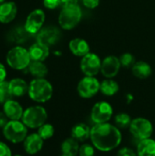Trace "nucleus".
Segmentation results:
<instances>
[{
	"label": "nucleus",
	"mask_w": 155,
	"mask_h": 156,
	"mask_svg": "<svg viewBox=\"0 0 155 156\" xmlns=\"http://www.w3.org/2000/svg\"><path fill=\"white\" fill-rule=\"evenodd\" d=\"M3 112L9 121H20L24 113V110L21 104L13 99L3 104Z\"/></svg>",
	"instance_id": "2eb2a0df"
},
{
	"label": "nucleus",
	"mask_w": 155,
	"mask_h": 156,
	"mask_svg": "<svg viewBox=\"0 0 155 156\" xmlns=\"http://www.w3.org/2000/svg\"><path fill=\"white\" fill-rule=\"evenodd\" d=\"M8 122L9 120L5 114V112L3 111H0V129H3Z\"/></svg>",
	"instance_id": "c9c22d12"
},
{
	"label": "nucleus",
	"mask_w": 155,
	"mask_h": 156,
	"mask_svg": "<svg viewBox=\"0 0 155 156\" xmlns=\"http://www.w3.org/2000/svg\"><path fill=\"white\" fill-rule=\"evenodd\" d=\"M62 156H66V155H62Z\"/></svg>",
	"instance_id": "a19ab883"
},
{
	"label": "nucleus",
	"mask_w": 155,
	"mask_h": 156,
	"mask_svg": "<svg viewBox=\"0 0 155 156\" xmlns=\"http://www.w3.org/2000/svg\"><path fill=\"white\" fill-rule=\"evenodd\" d=\"M132 73L139 79H147L152 74V68L144 61L135 62V64L132 66Z\"/></svg>",
	"instance_id": "393cba45"
},
{
	"label": "nucleus",
	"mask_w": 155,
	"mask_h": 156,
	"mask_svg": "<svg viewBox=\"0 0 155 156\" xmlns=\"http://www.w3.org/2000/svg\"><path fill=\"white\" fill-rule=\"evenodd\" d=\"M81 19V10L79 5L63 6L59 16L58 22L63 29H72L75 27Z\"/></svg>",
	"instance_id": "423d86ee"
},
{
	"label": "nucleus",
	"mask_w": 155,
	"mask_h": 156,
	"mask_svg": "<svg viewBox=\"0 0 155 156\" xmlns=\"http://www.w3.org/2000/svg\"><path fill=\"white\" fill-rule=\"evenodd\" d=\"M69 49L72 54L78 57H84L90 53L89 44L81 38H74L69 42Z\"/></svg>",
	"instance_id": "6ab92c4d"
},
{
	"label": "nucleus",
	"mask_w": 155,
	"mask_h": 156,
	"mask_svg": "<svg viewBox=\"0 0 155 156\" xmlns=\"http://www.w3.org/2000/svg\"><path fill=\"white\" fill-rule=\"evenodd\" d=\"M90 141L97 150L111 152L121 144L122 133L119 128L109 122L95 124L90 130Z\"/></svg>",
	"instance_id": "f257e3e1"
},
{
	"label": "nucleus",
	"mask_w": 155,
	"mask_h": 156,
	"mask_svg": "<svg viewBox=\"0 0 155 156\" xmlns=\"http://www.w3.org/2000/svg\"><path fill=\"white\" fill-rule=\"evenodd\" d=\"M45 18L46 16L43 10L35 9L27 16L24 27L30 35H37L42 28Z\"/></svg>",
	"instance_id": "9b49d317"
},
{
	"label": "nucleus",
	"mask_w": 155,
	"mask_h": 156,
	"mask_svg": "<svg viewBox=\"0 0 155 156\" xmlns=\"http://www.w3.org/2000/svg\"><path fill=\"white\" fill-rule=\"evenodd\" d=\"M61 33L58 27L53 26H48L42 27L37 34V42L48 46V48L55 45L60 39Z\"/></svg>",
	"instance_id": "f8f14e48"
},
{
	"label": "nucleus",
	"mask_w": 155,
	"mask_h": 156,
	"mask_svg": "<svg viewBox=\"0 0 155 156\" xmlns=\"http://www.w3.org/2000/svg\"><path fill=\"white\" fill-rule=\"evenodd\" d=\"M120 62H121V65L122 67H126V68H130V67H132L134 64H135V59H134V57L130 54V53H125V54H122L121 57H120Z\"/></svg>",
	"instance_id": "c756f323"
},
{
	"label": "nucleus",
	"mask_w": 155,
	"mask_h": 156,
	"mask_svg": "<svg viewBox=\"0 0 155 156\" xmlns=\"http://www.w3.org/2000/svg\"><path fill=\"white\" fill-rule=\"evenodd\" d=\"M13 156H23V155H20V154H16V155H13Z\"/></svg>",
	"instance_id": "ea45409f"
},
{
	"label": "nucleus",
	"mask_w": 155,
	"mask_h": 156,
	"mask_svg": "<svg viewBox=\"0 0 155 156\" xmlns=\"http://www.w3.org/2000/svg\"><path fill=\"white\" fill-rule=\"evenodd\" d=\"M113 113V109L111 105L106 101H100L97 102L90 113V118L95 124L105 123L108 122Z\"/></svg>",
	"instance_id": "6e6552de"
},
{
	"label": "nucleus",
	"mask_w": 155,
	"mask_h": 156,
	"mask_svg": "<svg viewBox=\"0 0 155 156\" xmlns=\"http://www.w3.org/2000/svg\"><path fill=\"white\" fill-rule=\"evenodd\" d=\"M27 69L36 79H44L48 72L47 66L42 61H31Z\"/></svg>",
	"instance_id": "5701e85b"
},
{
	"label": "nucleus",
	"mask_w": 155,
	"mask_h": 156,
	"mask_svg": "<svg viewBox=\"0 0 155 156\" xmlns=\"http://www.w3.org/2000/svg\"><path fill=\"white\" fill-rule=\"evenodd\" d=\"M90 130L85 123H78L71 129V137L78 142H85L90 138Z\"/></svg>",
	"instance_id": "aec40b11"
},
{
	"label": "nucleus",
	"mask_w": 155,
	"mask_h": 156,
	"mask_svg": "<svg viewBox=\"0 0 155 156\" xmlns=\"http://www.w3.org/2000/svg\"><path fill=\"white\" fill-rule=\"evenodd\" d=\"M48 119V113L44 107L40 105H34L26 108L24 111L21 121L30 129H38Z\"/></svg>",
	"instance_id": "20e7f679"
},
{
	"label": "nucleus",
	"mask_w": 155,
	"mask_h": 156,
	"mask_svg": "<svg viewBox=\"0 0 155 156\" xmlns=\"http://www.w3.org/2000/svg\"><path fill=\"white\" fill-rule=\"evenodd\" d=\"M4 2H5V0H0V5H1L2 3H4Z\"/></svg>",
	"instance_id": "58836bf2"
},
{
	"label": "nucleus",
	"mask_w": 155,
	"mask_h": 156,
	"mask_svg": "<svg viewBox=\"0 0 155 156\" xmlns=\"http://www.w3.org/2000/svg\"><path fill=\"white\" fill-rule=\"evenodd\" d=\"M31 61H44L49 55V48L39 42L33 44L28 49Z\"/></svg>",
	"instance_id": "f3484780"
},
{
	"label": "nucleus",
	"mask_w": 155,
	"mask_h": 156,
	"mask_svg": "<svg viewBox=\"0 0 155 156\" xmlns=\"http://www.w3.org/2000/svg\"><path fill=\"white\" fill-rule=\"evenodd\" d=\"M5 78H6V69L2 63H0V82L5 81Z\"/></svg>",
	"instance_id": "e433bc0d"
},
{
	"label": "nucleus",
	"mask_w": 155,
	"mask_h": 156,
	"mask_svg": "<svg viewBox=\"0 0 155 156\" xmlns=\"http://www.w3.org/2000/svg\"><path fill=\"white\" fill-rule=\"evenodd\" d=\"M0 156H12L9 146L3 142H0Z\"/></svg>",
	"instance_id": "473e14b6"
},
{
	"label": "nucleus",
	"mask_w": 155,
	"mask_h": 156,
	"mask_svg": "<svg viewBox=\"0 0 155 156\" xmlns=\"http://www.w3.org/2000/svg\"><path fill=\"white\" fill-rule=\"evenodd\" d=\"M138 156H155V140L152 138L141 140L137 145Z\"/></svg>",
	"instance_id": "412c9836"
},
{
	"label": "nucleus",
	"mask_w": 155,
	"mask_h": 156,
	"mask_svg": "<svg viewBox=\"0 0 155 156\" xmlns=\"http://www.w3.org/2000/svg\"><path fill=\"white\" fill-rule=\"evenodd\" d=\"M55 133L54 127L52 124L49 123H44L42 126H40L37 129V133L38 135L45 141V140H48L50 138L53 137Z\"/></svg>",
	"instance_id": "c85d7f7f"
},
{
	"label": "nucleus",
	"mask_w": 155,
	"mask_h": 156,
	"mask_svg": "<svg viewBox=\"0 0 155 156\" xmlns=\"http://www.w3.org/2000/svg\"><path fill=\"white\" fill-rule=\"evenodd\" d=\"M30 62L31 58L28 50L21 46L12 48L6 54L7 65L16 70H23L27 69Z\"/></svg>",
	"instance_id": "7ed1b4c3"
},
{
	"label": "nucleus",
	"mask_w": 155,
	"mask_h": 156,
	"mask_svg": "<svg viewBox=\"0 0 155 156\" xmlns=\"http://www.w3.org/2000/svg\"><path fill=\"white\" fill-rule=\"evenodd\" d=\"M63 0H43L45 7L48 9H55L59 5H62Z\"/></svg>",
	"instance_id": "2f4dec72"
},
{
	"label": "nucleus",
	"mask_w": 155,
	"mask_h": 156,
	"mask_svg": "<svg viewBox=\"0 0 155 156\" xmlns=\"http://www.w3.org/2000/svg\"><path fill=\"white\" fill-rule=\"evenodd\" d=\"M44 145V140L38 135V133H31L26 136L23 142L25 152L29 155H34L39 153Z\"/></svg>",
	"instance_id": "4468645a"
},
{
	"label": "nucleus",
	"mask_w": 155,
	"mask_h": 156,
	"mask_svg": "<svg viewBox=\"0 0 155 156\" xmlns=\"http://www.w3.org/2000/svg\"><path fill=\"white\" fill-rule=\"evenodd\" d=\"M101 61L100 58L93 53H88L80 61V69L81 71L89 77H94L100 71Z\"/></svg>",
	"instance_id": "9d476101"
},
{
	"label": "nucleus",
	"mask_w": 155,
	"mask_h": 156,
	"mask_svg": "<svg viewBox=\"0 0 155 156\" xmlns=\"http://www.w3.org/2000/svg\"><path fill=\"white\" fill-rule=\"evenodd\" d=\"M69 5H79L78 0H63L62 6H69Z\"/></svg>",
	"instance_id": "4c0bfd02"
},
{
	"label": "nucleus",
	"mask_w": 155,
	"mask_h": 156,
	"mask_svg": "<svg viewBox=\"0 0 155 156\" xmlns=\"http://www.w3.org/2000/svg\"><path fill=\"white\" fill-rule=\"evenodd\" d=\"M27 94L32 101L37 103H44L51 99L53 95V87L45 78L34 79L29 83Z\"/></svg>",
	"instance_id": "f03ea898"
},
{
	"label": "nucleus",
	"mask_w": 155,
	"mask_h": 156,
	"mask_svg": "<svg viewBox=\"0 0 155 156\" xmlns=\"http://www.w3.org/2000/svg\"><path fill=\"white\" fill-rule=\"evenodd\" d=\"M100 90L106 96H113L119 91V84L111 79H107L100 83Z\"/></svg>",
	"instance_id": "a878e982"
},
{
	"label": "nucleus",
	"mask_w": 155,
	"mask_h": 156,
	"mask_svg": "<svg viewBox=\"0 0 155 156\" xmlns=\"http://www.w3.org/2000/svg\"><path fill=\"white\" fill-rule=\"evenodd\" d=\"M12 98L13 96L9 89V82L6 80L0 82V104L3 105Z\"/></svg>",
	"instance_id": "cd10ccee"
},
{
	"label": "nucleus",
	"mask_w": 155,
	"mask_h": 156,
	"mask_svg": "<svg viewBox=\"0 0 155 156\" xmlns=\"http://www.w3.org/2000/svg\"><path fill=\"white\" fill-rule=\"evenodd\" d=\"M30 36L31 35L26 30L25 27H16L10 31L8 38L16 44H21L26 42L28 39V37Z\"/></svg>",
	"instance_id": "b1692460"
},
{
	"label": "nucleus",
	"mask_w": 155,
	"mask_h": 156,
	"mask_svg": "<svg viewBox=\"0 0 155 156\" xmlns=\"http://www.w3.org/2000/svg\"><path fill=\"white\" fill-rule=\"evenodd\" d=\"M82 3H83L84 6H86L87 8L93 9L99 5L100 0H82Z\"/></svg>",
	"instance_id": "f704fd0d"
},
{
	"label": "nucleus",
	"mask_w": 155,
	"mask_h": 156,
	"mask_svg": "<svg viewBox=\"0 0 155 156\" xmlns=\"http://www.w3.org/2000/svg\"><path fill=\"white\" fill-rule=\"evenodd\" d=\"M117 156H138L137 155V153H135L132 149L131 148H122L121 149L118 154Z\"/></svg>",
	"instance_id": "72a5a7b5"
},
{
	"label": "nucleus",
	"mask_w": 155,
	"mask_h": 156,
	"mask_svg": "<svg viewBox=\"0 0 155 156\" xmlns=\"http://www.w3.org/2000/svg\"><path fill=\"white\" fill-rule=\"evenodd\" d=\"M79 156H94L95 155V147L93 144H84L79 147Z\"/></svg>",
	"instance_id": "7c9ffc66"
},
{
	"label": "nucleus",
	"mask_w": 155,
	"mask_h": 156,
	"mask_svg": "<svg viewBox=\"0 0 155 156\" xmlns=\"http://www.w3.org/2000/svg\"><path fill=\"white\" fill-rule=\"evenodd\" d=\"M2 130L4 137L14 144L23 143L27 136V127L20 121H9Z\"/></svg>",
	"instance_id": "39448f33"
},
{
	"label": "nucleus",
	"mask_w": 155,
	"mask_h": 156,
	"mask_svg": "<svg viewBox=\"0 0 155 156\" xmlns=\"http://www.w3.org/2000/svg\"><path fill=\"white\" fill-rule=\"evenodd\" d=\"M121 66L122 65L120 59L117 57L109 56L106 57L101 62L100 71L104 77H106L107 79H111L118 74Z\"/></svg>",
	"instance_id": "ddd939ff"
},
{
	"label": "nucleus",
	"mask_w": 155,
	"mask_h": 156,
	"mask_svg": "<svg viewBox=\"0 0 155 156\" xmlns=\"http://www.w3.org/2000/svg\"><path fill=\"white\" fill-rule=\"evenodd\" d=\"M17 14V6L15 2L5 1L0 5V23L8 24L12 22Z\"/></svg>",
	"instance_id": "dca6fc26"
},
{
	"label": "nucleus",
	"mask_w": 155,
	"mask_h": 156,
	"mask_svg": "<svg viewBox=\"0 0 155 156\" xmlns=\"http://www.w3.org/2000/svg\"><path fill=\"white\" fill-rule=\"evenodd\" d=\"M132 122V120L131 116L127 113L122 112L115 116V126L117 128H119L120 130L130 128Z\"/></svg>",
	"instance_id": "bb28decb"
},
{
	"label": "nucleus",
	"mask_w": 155,
	"mask_h": 156,
	"mask_svg": "<svg viewBox=\"0 0 155 156\" xmlns=\"http://www.w3.org/2000/svg\"><path fill=\"white\" fill-rule=\"evenodd\" d=\"M129 129L131 133L140 141L151 138L153 132L152 122L148 119L143 117L133 119Z\"/></svg>",
	"instance_id": "0eeeda50"
},
{
	"label": "nucleus",
	"mask_w": 155,
	"mask_h": 156,
	"mask_svg": "<svg viewBox=\"0 0 155 156\" xmlns=\"http://www.w3.org/2000/svg\"><path fill=\"white\" fill-rule=\"evenodd\" d=\"M9 82V89L13 97H23L28 93V86L26 80L20 78L12 79Z\"/></svg>",
	"instance_id": "a211bd4d"
},
{
	"label": "nucleus",
	"mask_w": 155,
	"mask_h": 156,
	"mask_svg": "<svg viewBox=\"0 0 155 156\" xmlns=\"http://www.w3.org/2000/svg\"><path fill=\"white\" fill-rule=\"evenodd\" d=\"M79 142L74 138H68L63 141L61 144V152L62 155L66 156H77L79 154Z\"/></svg>",
	"instance_id": "4be33fe9"
},
{
	"label": "nucleus",
	"mask_w": 155,
	"mask_h": 156,
	"mask_svg": "<svg viewBox=\"0 0 155 156\" xmlns=\"http://www.w3.org/2000/svg\"><path fill=\"white\" fill-rule=\"evenodd\" d=\"M100 87V83L96 78L86 76L78 84V93L80 97L89 99L98 93Z\"/></svg>",
	"instance_id": "1a4fd4ad"
}]
</instances>
